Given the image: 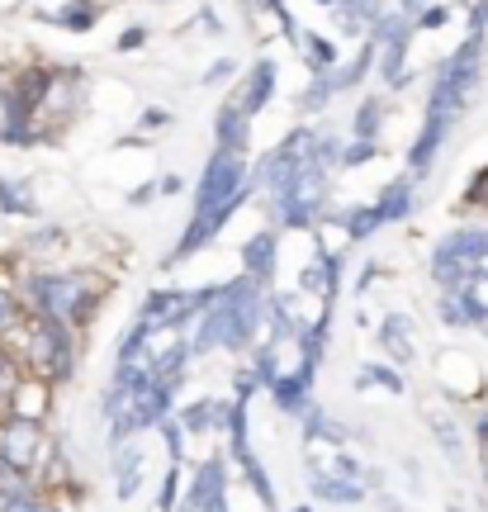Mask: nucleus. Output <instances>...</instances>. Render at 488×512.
Here are the masks:
<instances>
[{
	"label": "nucleus",
	"mask_w": 488,
	"mask_h": 512,
	"mask_svg": "<svg viewBox=\"0 0 488 512\" xmlns=\"http://www.w3.org/2000/svg\"><path fill=\"white\" fill-rule=\"evenodd\" d=\"M29 294H34V313L53 318V323H91L95 304H100V285L86 275H29Z\"/></svg>",
	"instance_id": "f257e3e1"
},
{
	"label": "nucleus",
	"mask_w": 488,
	"mask_h": 512,
	"mask_svg": "<svg viewBox=\"0 0 488 512\" xmlns=\"http://www.w3.org/2000/svg\"><path fill=\"white\" fill-rule=\"evenodd\" d=\"M10 347L24 356V366L34 370L38 380H62L72 370V342H67V332H62V323L43 318V313L24 318L10 332Z\"/></svg>",
	"instance_id": "f03ea898"
},
{
	"label": "nucleus",
	"mask_w": 488,
	"mask_h": 512,
	"mask_svg": "<svg viewBox=\"0 0 488 512\" xmlns=\"http://www.w3.org/2000/svg\"><path fill=\"white\" fill-rule=\"evenodd\" d=\"M38 451H43V427L34 418H0V465L34 470Z\"/></svg>",
	"instance_id": "7ed1b4c3"
},
{
	"label": "nucleus",
	"mask_w": 488,
	"mask_h": 512,
	"mask_svg": "<svg viewBox=\"0 0 488 512\" xmlns=\"http://www.w3.org/2000/svg\"><path fill=\"white\" fill-rule=\"evenodd\" d=\"M271 81H275V62H256V72L247 76V86H242V95H237L233 105L247 114V119H252V114L266 105V95H271Z\"/></svg>",
	"instance_id": "20e7f679"
},
{
	"label": "nucleus",
	"mask_w": 488,
	"mask_h": 512,
	"mask_svg": "<svg viewBox=\"0 0 488 512\" xmlns=\"http://www.w3.org/2000/svg\"><path fill=\"white\" fill-rule=\"evenodd\" d=\"M15 394H19V366L10 356V347H5V337H0V418H10Z\"/></svg>",
	"instance_id": "39448f33"
},
{
	"label": "nucleus",
	"mask_w": 488,
	"mask_h": 512,
	"mask_svg": "<svg viewBox=\"0 0 488 512\" xmlns=\"http://www.w3.org/2000/svg\"><path fill=\"white\" fill-rule=\"evenodd\" d=\"M0 209L5 214H38V204L29 200V190L19 181H0Z\"/></svg>",
	"instance_id": "423d86ee"
},
{
	"label": "nucleus",
	"mask_w": 488,
	"mask_h": 512,
	"mask_svg": "<svg viewBox=\"0 0 488 512\" xmlns=\"http://www.w3.org/2000/svg\"><path fill=\"white\" fill-rule=\"evenodd\" d=\"M242 261H247V271H252V275H266V271H271V261H275V238H271V233H261V238H256L247 252H242Z\"/></svg>",
	"instance_id": "0eeeda50"
},
{
	"label": "nucleus",
	"mask_w": 488,
	"mask_h": 512,
	"mask_svg": "<svg viewBox=\"0 0 488 512\" xmlns=\"http://www.w3.org/2000/svg\"><path fill=\"white\" fill-rule=\"evenodd\" d=\"M299 43H304L308 67H318V72H327V67L337 62V48H332L327 38H318V34H304V38H299Z\"/></svg>",
	"instance_id": "6e6552de"
},
{
	"label": "nucleus",
	"mask_w": 488,
	"mask_h": 512,
	"mask_svg": "<svg viewBox=\"0 0 488 512\" xmlns=\"http://www.w3.org/2000/svg\"><path fill=\"white\" fill-rule=\"evenodd\" d=\"M67 10H72V15H53L57 24H67V29H91L95 19H100V0H76Z\"/></svg>",
	"instance_id": "1a4fd4ad"
},
{
	"label": "nucleus",
	"mask_w": 488,
	"mask_h": 512,
	"mask_svg": "<svg viewBox=\"0 0 488 512\" xmlns=\"http://www.w3.org/2000/svg\"><path fill=\"white\" fill-rule=\"evenodd\" d=\"M24 323V313H19V299L10 290H0V337H10V332Z\"/></svg>",
	"instance_id": "9d476101"
},
{
	"label": "nucleus",
	"mask_w": 488,
	"mask_h": 512,
	"mask_svg": "<svg viewBox=\"0 0 488 512\" xmlns=\"http://www.w3.org/2000/svg\"><path fill=\"white\" fill-rule=\"evenodd\" d=\"M375 128H380V100H365L361 119H356V138H361V143H370V138H375Z\"/></svg>",
	"instance_id": "9b49d317"
},
{
	"label": "nucleus",
	"mask_w": 488,
	"mask_h": 512,
	"mask_svg": "<svg viewBox=\"0 0 488 512\" xmlns=\"http://www.w3.org/2000/svg\"><path fill=\"white\" fill-rule=\"evenodd\" d=\"M166 119H171V114H166V110H147V114H143V128H162Z\"/></svg>",
	"instance_id": "f8f14e48"
},
{
	"label": "nucleus",
	"mask_w": 488,
	"mask_h": 512,
	"mask_svg": "<svg viewBox=\"0 0 488 512\" xmlns=\"http://www.w3.org/2000/svg\"><path fill=\"white\" fill-rule=\"evenodd\" d=\"M479 451H484V479H488V418L479 422Z\"/></svg>",
	"instance_id": "ddd939ff"
},
{
	"label": "nucleus",
	"mask_w": 488,
	"mask_h": 512,
	"mask_svg": "<svg viewBox=\"0 0 488 512\" xmlns=\"http://www.w3.org/2000/svg\"><path fill=\"white\" fill-rule=\"evenodd\" d=\"M143 38H147V34H143V29H128V34H124V38H119V48H138V43H143Z\"/></svg>",
	"instance_id": "4468645a"
}]
</instances>
